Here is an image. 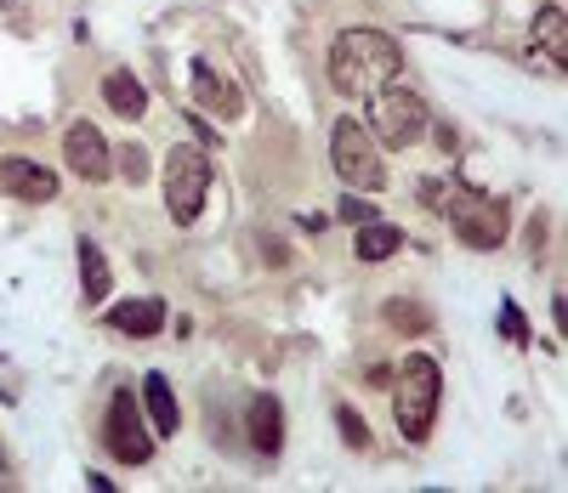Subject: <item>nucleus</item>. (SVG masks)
Segmentation results:
<instances>
[{"label": "nucleus", "instance_id": "f257e3e1", "mask_svg": "<svg viewBox=\"0 0 568 493\" xmlns=\"http://www.w3.org/2000/svg\"><path fill=\"white\" fill-rule=\"evenodd\" d=\"M404 69L398 45L387 34L375 29H347L336 34V45H329V85H336L342 96H375L382 85H393Z\"/></svg>", "mask_w": 568, "mask_h": 493}, {"label": "nucleus", "instance_id": "f03ea898", "mask_svg": "<svg viewBox=\"0 0 568 493\" xmlns=\"http://www.w3.org/2000/svg\"><path fill=\"white\" fill-rule=\"evenodd\" d=\"M438 398H444V369L415 352L398 363V391H393V420L409 442H426L433 436V420H438Z\"/></svg>", "mask_w": 568, "mask_h": 493}, {"label": "nucleus", "instance_id": "7ed1b4c3", "mask_svg": "<svg viewBox=\"0 0 568 493\" xmlns=\"http://www.w3.org/2000/svg\"><path fill=\"white\" fill-rule=\"evenodd\" d=\"M205 193H211V154L194 142H182L171 147V160H165V210L176 227H194L200 210H205Z\"/></svg>", "mask_w": 568, "mask_h": 493}, {"label": "nucleus", "instance_id": "20e7f679", "mask_svg": "<svg viewBox=\"0 0 568 493\" xmlns=\"http://www.w3.org/2000/svg\"><path fill=\"white\" fill-rule=\"evenodd\" d=\"M329 165H336V176L347 182V193H375L387 182V165H382V154H375V136L353 114L329 131Z\"/></svg>", "mask_w": 568, "mask_h": 493}, {"label": "nucleus", "instance_id": "39448f33", "mask_svg": "<svg viewBox=\"0 0 568 493\" xmlns=\"http://www.w3.org/2000/svg\"><path fill=\"white\" fill-rule=\"evenodd\" d=\"M433 210H449V227L471 250H500L511 233V210L500 199H484V193H444V205H433Z\"/></svg>", "mask_w": 568, "mask_h": 493}, {"label": "nucleus", "instance_id": "423d86ee", "mask_svg": "<svg viewBox=\"0 0 568 493\" xmlns=\"http://www.w3.org/2000/svg\"><path fill=\"white\" fill-rule=\"evenodd\" d=\"M369 131L382 136L387 147H409L426 131V103L404 85H382L369 96Z\"/></svg>", "mask_w": 568, "mask_h": 493}, {"label": "nucleus", "instance_id": "0eeeda50", "mask_svg": "<svg viewBox=\"0 0 568 493\" xmlns=\"http://www.w3.org/2000/svg\"><path fill=\"white\" fill-rule=\"evenodd\" d=\"M103 442H109V454H114V460H125V465H149V454H154V436H149V425H142V414H136V398H131V391H114Z\"/></svg>", "mask_w": 568, "mask_h": 493}, {"label": "nucleus", "instance_id": "6e6552de", "mask_svg": "<svg viewBox=\"0 0 568 493\" xmlns=\"http://www.w3.org/2000/svg\"><path fill=\"white\" fill-rule=\"evenodd\" d=\"M63 160H69V171H74L80 182H109V171H114V154H109L103 131L85 125V120L63 131Z\"/></svg>", "mask_w": 568, "mask_h": 493}, {"label": "nucleus", "instance_id": "1a4fd4ad", "mask_svg": "<svg viewBox=\"0 0 568 493\" xmlns=\"http://www.w3.org/2000/svg\"><path fill=\"white\" fill-rule=\"evenodd\" d=\"M0 187L18 193L23 205H52L58 199V176L45 171V165H34V160H23V154L0 160Z\"/></svg>", "mask_w": 568, "mask_h": 493}, {"label": "nucleus", "instance_id": "9d476101", "mask_svg": "<svg viewBox=\"0 0 568 493\" xmlns=\"http://www.w3.org/2000/svg\"><path fill=\"white\" fill-rule=\"evenodd\" d=\"M194 103L205 114H216V120H240L245 114V96L233 91V80L222 69H211V63H194Z\"/></svg>", "mask_w": 568, "mask_h": 493}, {"label": "nucleus", "instance_id": "9b49d317", "mask_svg": "<svg viewBox=\"0 0 568 493\" xmlns=\"http://www.w3.org/2000/svg\"><path fill=\"white\" fill-rule=\"evenodd\" d=\"M109 323H114L120 335H131V340H149V335L165 329V301H160V295H136V301L109 307Z\"/></svg>", "mask_w": 568, "mask_h": 493}, {"label": "nucleus", "instance_id": "f8f14e48", "mask_svg": "<svg viewBox=\"0 0 568 493\" xmlns=\"http://www.w3.org/2000/svg\"><path fill=\"white\" fill-rule=\"evenodd\" d=\"M103 103H109L120 120H142V114H149V91H142L136 74L114 69V74H103Z\"/></svg>", "mask_w": 568, "mask_h": 493}, {"label": "nucleus", "instance_id": "ddd939ff", "mask_svg": "<svg viewBox=\"0 0 568 493\" xmlns=\"http://www.w3.org/2000/svg\"><path fill=\"white\" fill-rule=\"evenodd\" d=\"M142 403H149V425H154L160 436H171V431L182 425L176 391H171V380H165V374H149V380H142Z\"/></svg>", "mask_w": 568, "mask_h": 493}, {"label": "nucleus", "instance_id": "4468645a", "mask_svg": "<svg viewBox=\"0 0 568 493\" xmlns=\"http://www.w3.org/2000/svg\"><path fill=\"white\" fill-rule=\"evenodd\" d=\"M80 284H85V307H103L114 295V273H109L103 250L91 238H80Z\"/></svg>", "mask_w": 568, "mask_h": 493}, {"label": "nucleus", "instance_id": "2eb2a0df", "mask_svg": "<svg viewBox=\"0 0 568 493\" xmlns=\"http://www.w3.org/2000/svg\"><path fill=\"white\" fill-rule=\"evenodd\" d=\"M535 45L551 58V69H568V12H562V7H540V18H535Z\"/></svg>", "mask_w": 568, "mask_h": 493}, {"label": "nucleus", "instance_id": "dca6fc26", "mask_svg": "<svg viewBox=\"0 0 568 493\" xmlns=\"http://www.w3.org/2000/svg\"><path fill=\"white\" fill-rule=\"evenodd\" d=\"M278 442H284L278 398H256V403H251V449H256V454H278Z\"/></svg>", "mask_w": 568, "mask_h": 493}, {"label": "nucleus", "instance_id": "f3484780", "mask_svg": "<svg viewBox=\"0 0 568 493\" xmlns=\"http://www.w3.org/2000/svg\"><path fill=\"white\" fill-rule=\"evenodd\" d=\"M353 250H358L364 261H387V256H398V250H404V233H398V227H387V222H364V227H358V238H353Z\"/></svg>", "mask_w": 568, "mask_h": 493}, {"label": "nucleus", "instance_id": "a211bd4d", "mask_svg": "<svg viewBox=\"0 0 568 493\" xmlns=\"http://www.w3.org/2000/svg\"><path fill=\"white\" fill-rule=\"evenodd\" d=\"M387 323H398V329H409V335H426V329H433L426 307H409V301H393V307H387Z\"/></svg>", "mask_w": 568, "mask_h": 493}, {"label": "nucleus", "instance_id": "6ab92c4d", "mask_svg": "<svg viewBox=\"0 0 568 493\" xmlns=\"http://www.w3.org/2000/svg\"><path fill=\"white\" fill-rule=\"evenodd\" d=\"M500 335L511 340V347H529V323H524L517 307H500Z\"/></svg>", "mask_w": 568, "mask_h": 493}, {"label": "nucleus", "instance_id": "aec40b11", "mask_svg": "<svg viewBox=\"0 0 568 493\" xmlns=\"http://www.w3.org/2000/svg\"><path fill=\"white\" fill-rule=\"evenodd\" d=\"M336 425H342V436H347V449H364V442H369V425H364L353 409H336Z\"/></svg>", "mask_w": 568, "mask_h": 493}, {"label": "nucleus", "instance_id": "412c9836", "mask_svg": "<svg viewBox=\"0 0 568 493\" xmlns=\"http://www.w3.org/2000/svg\"><path fill=\"white\" fill-rule=\"evenodd\" d=\"M114 160H120L125 182H142V176H149V154H142V147H125V154H114Z\"/></svg>", "mask_w": 568, "mask_h": 493}, {"label": "nucleus", "instance_id": "4be33fe9", "mask_svg": "<svg viewBox=\"0 0 568 493\" xmlns=\"http://www.w3.org/2000/svg\"><path fill=\"white\" fill-rule=\"evenodd\" d=\"M342 222H353V227H364V222H375V205H364V199H342Z\"/></svg>", "mask_w": 568, "mask_h": 493}]
</instances>
